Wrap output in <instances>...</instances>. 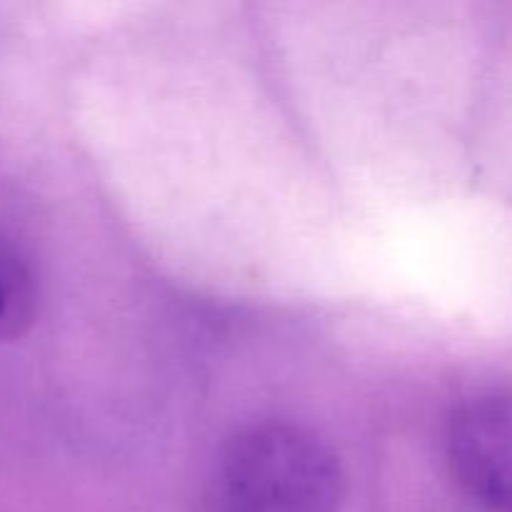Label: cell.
Returning <instances> with one entry per match:
<instances>
[{
    "mask_svg": "<svg viewBox=\"0 0 512 512\" xmlns=\"http://www.w3.org/2000/svg\"><path fill=\"white\" fill-rule=\"evenodd\" d=\"M40 303L38 275L23 250L0 233V345L23 338Z\"/></svg>",
    "mask_w": 512,
    "mask_h": 512,
    "instance_id": "3957f363",
    "label": "cell"
},
{
    "mask_svg": "<svg viewBox=\"0 0 512 512\" xmlns=\"http://www.w3.org/2000/svg\"><path fill=\"white\" fill-rule=\"evenodd\" d=\"M223 512H340L345 475L318 435L260 423L228 440L218 463Z\"/></svg>",
    "mask_w": 512,
    "mask_h": 512,
    "instance_id": "6da1fadb",
    "label": "cell"
},
{
    "mask_svg": "<svg viewBox=\"0 0 512 512\" xmlns=\"http://www.w3.org/2000/svg\"><path fill=\"white\" fill-rule=\"evenodd\" d=\"M445 450L455 483L488 512H512V395L485 393L450 413Z\"/></svg>",
    "mask_w": 512,
    "mask_h": 512,
    "instance_id": "7a4b0ae2",
    "label": "cell"
}]
</instances>
